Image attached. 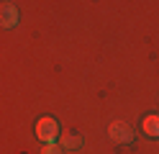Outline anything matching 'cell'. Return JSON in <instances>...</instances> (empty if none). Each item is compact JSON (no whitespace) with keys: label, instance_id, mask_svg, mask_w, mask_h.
<instances>
[{"label":"cell","instance_id":"6da1fadb","mask_svg":"<svg viewBox=\"0 0 159 154\" xmlns=\"http://www.w3.org/2000/svg\"><path fill=\"white\" fill-rule=\"evenodd\" d=\"M36 136L41 139V141H46V144H52V141L59 136V123H57L54 118H39V123H36Z\"/></svg>","mask_w":159,"mask_h":154},{"label":"cell","instance_id":"7a4b0ae2","mask_svg":"<svg viewBox=\"0 0 159 154\" xmlns=\"http://www.w3.org/2000/svg\"><path fill=\"white\" fill-rule=\"evenodd\" d=\"M108 133H111V139L116 144H131L134 141V128L128 126L126 121H113L111 128H108Z\"/></svg>","mask_w":159,"mask_h":154},{"label":"cell","instance_id":"3957f363","mask_svg":"<svg viewBox=\"0 0 159 154\" xmlns=\"http://www.w3.org/2000/svg\"><path fill=\"white\" fill-rule=\"evenodd\" d=\"M18 18H21V13H18L16 5H11V3L0 5V28H13V26H18Z\"/></svg>","mask_w":159,"mask_h":154},{"label":"cell","instance_id":"277c9868","mask_svg":"<svg viewBox=\"0 0 159 154\" xmlns=\"http://www.w3.org/2000/svg\"><path fill=\"white\" fill-rule=\"evenodd\" d=\"M144 133H149V136H159V116H146L144 118Z\"/></svg>","mask_w":159,"mask_h":154},{"label":"cell","instance_id":"5b68a950","mask_svg":"<svg viewBox=\"0 0 159 154\" xmlns=\"http://www.w3.org/2000/svg\"><path fill=\"white\" fill-rule=\"evenodd\" d=\"M62 144L67 149H80L82 147V136H77V133H72V131H67L64 136H62Z\"/></svg>","mask_w":159,"mask_h":154},{"label":"cell","instance_id":"8992f818","mask_svg":"<svg viewBox=\"0 0 159 154\" xmlns=\"http://www.w3.org/2000/svg\"><path fill=\"white\" fill-rule=\"evenodd\" d=\"M41 154H62V149H59V144L52 141V144H46V147L41 149Z\"/></svg>","mask_w":159,"mask_h":154}]
</instances>
